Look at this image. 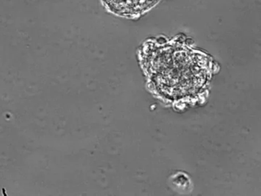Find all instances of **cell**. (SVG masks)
Masks as SVG:
<instances>
[{"label":"cell","mask_w":261,"mask_h":196,"mask_svg":"<svg viewBox=\"0 0 261 196\" xmlns=\"http://www.w3.org/2000/svg\"><path fill=\"white\" fill-rule=\"evenodd\" d=\"M159 0H105L110 9L124 16H135L146 12Z\"/></svg>","instance_id":"obj_1"}]
</instances>
